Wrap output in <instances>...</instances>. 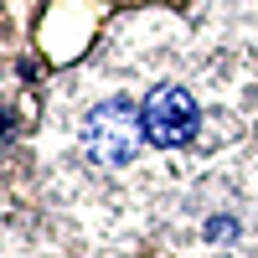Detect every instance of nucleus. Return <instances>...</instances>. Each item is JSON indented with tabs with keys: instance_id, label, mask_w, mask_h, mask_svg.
<instances>
[{
	"instance_id": "obj_1",
	"label": "nucleus",
	"mask_w": 258,
	"mask_h": 258,
	"mask_svg": "<svg viewBox=\"0 0 258 258\" xmlns=\"http://www.w3.org/2000/svg\"><path fill=\"white\" fill-rule=\"evenodd\" d=\"M78 145H83V155H88L93 165H103V170L129 165V160L140 155V145H145L140 109H135L129 98H109V103H98V109L83 119Z\"/></svg>"
},
{
	"instance_id": "obj_2",
	"label": "nucleus",
	"mask_w": 258,
	"mask_h": 258,
	"mask_svg": "<svg viewBox=\"0 0 258 258\" xmlns=\"http://www.w3.org/2000/svg\"><path fill=\"white\" fill-rule=\"evenodd\" d=\"M140 124H145V140L160 145V150H176L197 135V98H191L181 83H160V88H150L145 103H140Z\"/></svg>"
},
{
	"instance_id": "obj_3",
	"label": "nucleus",
	"mask_w": 258,
	"mask_h": 258,
	"mask_svg": "<svg viewBox=\"0 0 258 258\" xmlns=\"http://www.w3.org/2000/svg\"><path fill=\"white\" fill-rule=\"evenodd\" d=\"M227 232H232V222H227V217H217V222H207V238H227Z\"/></svg>"
},
{
	"instance_id": "obj_4",
	"label": "nucleus",
	"mask_w": 258,
	"mask_h": 258,
	"mask_svg": "<svg viewBox=\"0 0 258 258\" xmlns=\"http://www.w3.org/2000/svg\"><path fill=\"white\" fill-rule=\"evenodd\" d=\"M6 129H11V114H0V140H6Z\"/></svg>"
}]
</instances>
